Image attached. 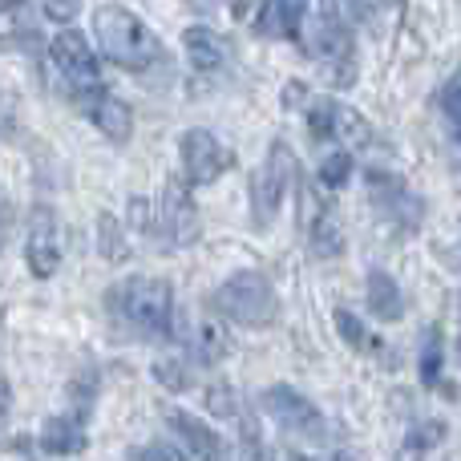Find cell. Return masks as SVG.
I'll list each match as a JSON object with an SVG mask.
<instances>
[{
	"instance_id": "37",
	"label": "cell",
	"mask_w": 461,
	"mask_h": 461,
	"mask_svg": "<svg viewBox=\"0 0 461 461\" xmlns=\"http://www.w3.org/2000/svg\"><path fill=\"white\" fill-rule=\"evenodd\" d=\"M5 130H8V118H5V105H0V138H5Z\"/></svg>"
},
{
	"instance_id": "17",
	"label": "cell",
	"mask_w": 461,
	"mask_h": 461,
	"mask_svg": "<svg viewBox=\"0 0 461 461\" xmlns=\"http://www.w3.org/2000/svg\"><path fill=\"white\" fill-rule=\"evenodd\" d=\"M368 312H373L376 320H389V324L405 316V300H401L397 279L381 267L368 271Z\"/></svg>"
},
{
	"instance_id": "2",
	"label": "cell",
	"mask_w": 461,
	"mask_h": 461,
	"mask_svg": "<svg viewBox=\"0 0 461 461\" xmlns=\"http://www.w3.org/2000/svg\"><path fill=\"white\" fill-rule=\"evenodd\" d=\"M94 32H97L102 53L110 57L113 65H122V69H134V73L150 69V65L158 61V53H162L158 37H154V32L122 5H102L97 8L94 13Z\"/></svg>"
},
{
	"instance_id": "3",
	"label": "cell",
	"mask_w": 461,
	"mask_h": 461,
	"mask_svg": "<svg viewBox=\"0 0 461 461\" xmlns=\"http://www.w3.org/2000/svg\"><path fill=\"white\" fill-rule=\"evenodd\" d=\"M211 303H215L219 320H230L239 328H271L279 320L276 287L259 271H235V276L215 287Z\"/></svg>"
},
{
	"instance_id": "22",
	"label": "cell",
	"mask_w": 461,
	"mask_h": 461,
	"mask_svg": "<svg viewBox=\"0 0 461 461\" xmlns=\"http://www.w3.org/2000/svg\"><path fill=\"white\" fill-rule=\"evenodd\" d=\"M441 357H446V344H441V328H425L421 340V357H417V373H421L425 389H438L441 384Z\"/></svg>"
},
{
	"instance_id": "4",
	"label": "cell",
	"mask_w": 461,
	"mask_h": 461,
	"mask_svg": "<svg viewBox=\"0 0 461 461\" xmlns=\"http://www.w3.org/2000/svg\"><path fill=\"white\" fill-rule=\"evenodd\" d=\"M303 53L324 69L332 86H352L357 81V45H352V29H344L336 16L320 13L300 24Z\"/></svg>"
},
{
	"instance_id": "26",
	"label": "cell",
	"mask_w": 461,
	"mask_h": 461,
	"mask_svg": "<svg viewBox=\"0 0 461 461\" xmlns=\"http://www.w3.org/2000/svg\"><path fill=\"white\" fill-rule=\"evenodd\" d=\"M154 381L170 393H186L191 389V368L178 357H162V360H154Z\"/></svg>"
},
{
	"instance_id": "1",
	"label": "cell",
	"mask_w": 461,
	"mask_h": 461,
	"mask_svg": "<svg viewBox=\"0 0 461 461\" xmlns=\"http://www.w3.org/2000/svg\"><path fill=\"white\" fill-rule=\"evenodd\" d=\"M110 312L122 320L126 328H134L146 340H170L175 336V295L170 284L158 276H134L122 279L110 295H105Z\"/></svg>"
},
{
	"instance_id": "28",
	"label": "cell",
	"mask_w": 461,
	"mask_h": 461,
	"mask_svg": "<svg viewBox=\"0 0 461 461\" xmlns=\"http://www.w3.org/2000/svg\"><path fill=\"white\" fill-rule=\"evenodd\" d=\"M348 175H352V154L348 150H336V154H328V158L320 162V183L332 186V191L348 183Z\"/></svg>"
},
{
	"instance_id": "7",
	"label": "cell",
	"mask_w": 461,
	"mask_h": 461,
	"mask_svg": "<svg viewBox=\"0 0 461 461\" xmlns=\"http://www.w3.org/2000/svg\"><path fill=\"white\" fill-rule=\"evenodd\" d=\"M308 134L312 142H340L344 150H360L373 142V126L365 122V113L336 97H316L308 105Z\"/></svg>"
},
{
	"instance_id": "30",
	"label": "cell",
	"mask_w": 461,
	"mask_h": 461,
	"mask_svg": "<svg viewBox=\"0 0 461 461\" xmlns=\"http://www.w3.org/2000/svg\"><path fill=\"white\" fill-rule=\"evenodd\" d=\"M263 8H267V0H230V13H235V21H243V24L259 21Z\"/></svg>"
},
{
	"instance_id": "38",
	"label": "cell",
	"mask_w": 461,
	"mask_h": 461,
	"mask_svg": "<svg viewBox=\"0 0 461 461\" xmlns=\"http://www.w3.org/2000/svg\"><path fill=\"white\" fill-rule=\"evenodd\" d=\"M457 360H461V340H457Z\"/></svg>"
},
{
	"instance_id": "11",
	"label": "cell",
	"mask_w": 461,
	"mask_h": 461,
	"mask_svg": "<svg viewBox=\"0 0 461 461\" xmlns=\"http://www.w3.org/2000/svg\"><path fill=\"white\" fill-rule=\"evenodd\" d=\"M154 230H158L162 239H167L170 247H191L194 239H199V207H194L191 191H186V183H178V178H170L167 191H162V207H158V219H154Z\"/></svg>"
},
{
	"instance_id": "13",
	"label": "cell",
	"mask_w": 461,
	"mask_h": 461,
	"mask_svg": "<svg viewBox=\"0 0 461 461\" xmlns=\"http://www.w3.org/2000/svg\"><path fill=\"white\" fill-rule=\"evenodd\" d=\"M167 421H170V429H175V438L183 441L186 457H194V461H235L227 441L219 438L207 421H199L194 413H186V409H170Z\"/></svg>"
},
{
	"instance_id": "21",
	"label": "cell",
	"mask_w": 461,
	"mask_h": 461,
	"mask_svg": "<svg viewBox=\"0 0 461 461\" xmlns=\"http://www.w3.org/2000/svg\"><path fill=\"white\" fill-rule=\"evenodd\" d=\"M441 441H446V421H425V425H417V429H409L405 441H401L397 461H425V457H429V449H438Z\"/></svg>"
},
{
	"instance_id": "29",
	"label": "cell",
	"mask_w": 461,
	"mask_h": 461,
	"mask_svg": "<svg viewBox=\"0 0 461 461\" xmlns=\"http://www.w3.org/2000/svg\"><path fill=\"white\" fill-rule=\"evenodd\" d=\"M130 461H186V454L178 446H167V441H150L142 449H130Z\"/></svg>"
},
{
	"instance_id": "25",
	"label": "cell",
	"mask_w": 461,
	"mask_h": 461,
	"mask_svg": "<svg viewBox=\"0 0 461 461\" xmlns=\"http://www.w3.org/2000/svg\"><path fill=\"white\" fill-rule=\"evenodd\" d=\"M97 247H102V255L110 263H122L130 255V247H126V235H122V219L118 215H110L105 211L102 219H97Z\"/></svg>"
},
{
	"instance_id": "5",
	"label": "cell",
	"mask_w": 461,
	"mask_h": 461,
	"mask_svg": "<svg viewBox=\"0 0 461 461\" xmlns=\"http://www.w3.org/2000/svg\"><path fill=\"white\" fill-rule=\"evenodd\" d=\"M295 154L292 146L284 142V138H276L267 150V158H263V167L255 170L251 178V215H255V227H271V219L279 215V207H284V199L292 194L295 186Z\"/></svg>"
},
{
	"instance_id": "9",
	"label": "cell",
	"mask_w": 461,
	"mask_h": 461,
	"mask_svg": "<svg viewBox=\"0 0 461 461\" xmlns=\"http://www.w3.org/2000/svg\"><path fill=\"white\" fill-rule=\"evenodd\" d=\"M368 199H373L376 215H384L389 223H397L401 230H417L425 215V203L413 194V186L401 175L389 170H368Z\"/></svg>"
},
{
	"instance_id": "18",
	"label": "cell",
	"mask_w": 461,
	"mask_h": 461,
	"mask_svg": "<svg viewBox=\"0 0 461 461\" xmlns=\"http://www.w3.org/2000/svg\"><path fill=\"white\" fill-rule=\"evenodd\" d=\"M300 24H303V5L300 0H267L263 16L255 21V29L263 37H300Z\"/></svg>"
},
{
	"instance_id": "20",
	"label": "cell",
	"mask_w": 461,
	"mask_h": 461,
	"mask_svg": "<svg viewBox=\"0 0 461 461\" xmlns=\"http://www.w3.org/2000/svg\"><path fill=\"white\" fill-rule=\"evenodd\" d=\"M308 243H312V255H316V259H336V255L344 251L340 219H336L332 211H320V215L308 223Z\"/></svg>"
},
{
	"instance_id": "19",
	"label": "cell",
	"mask_w": 461,
	"mask_h": 461,
	"mask_svg": "<svg viewBox=\"0 0 461 461\" xmlns=\"http://www.w3.org/2000/svg\"><path fill=\"white\" fill-rule=\"evenodd\" d=\"M401 0H328V16L352 29V24H376L381 16L397 13Z\"/></svg>"
},
{
	"instance_id": "36",
	"label": "cell",
	"mask_w": 461,
	"mask_h": 461,
	"mask_svg": "<svg viewBox=\"0 0 461 461\" xmlns=\"http://www.w3.org/2000/svg\"><path fill=\"white\" fill-rule=\"evenodd\" d=\"M332 461H360V454H352V449H340Z\"/></svg>"
},
{
	"instance_id": "6",
	"label": "cell",
	"mask_w": 461,
	"mask_h": 461,
	"mask_svg": "<svg viewBox=\"0 0 461 461\" xmlns=\"http://www.w3.org/2000/svg\"><path fill=\"white\" fill-rule=\"evenodd\" d=\"M49 57H53L61 81L69 86V94L77 97L81 105H89L97 94H102V73H97V57L89 49V41L81 37L77 29H65L53 37L49 45Z\"/></svg>"
},
{
	"instance_id": "32",
	"label": "cell",
	"mask_w": 461,
	"mask_h": 461,
	"mask_svg": "<svg viewBox=\"0 0 461 461\" xmlns=\"http://www.w3.org/2000/svg\"><path fill=\"white\" fill-rule=\"evenodd\" d=\"M81 8V0H45V16L49 21H73Z\"/></svg>"
},
{
	"instance_id": "10",
	"label": "cell",
	"mask_w": 461,
	"mask_h": 461,
	"mask_svg": "<svg viewBox=\"0 0 461 461\" xmlns=\"http://www.w3.org/2000/svg\"><path fill=\"white\" fill-rule=\"evenodd\" d=\"M178 158H183L186 183H194V186L215 183L219 175L230 170V162H235L227 146L219 142L215 134H207V130H186V134L178 138Z\"/></svg>"
},
{
	"instance_id": "33",
	"label": "cell",
	"mask_w": 461,
	"mask_h": 461,
	"mask_svg": "<svg viewBox=\"0 0 461 461\" xmlns=\"http://www.w3.org/2000/svg\"><path fill=\"white\" fill-rule=\"evenodd\" d=\"M5 438H8V389L0 381V446H5Z\"/></svg>"
},
{
	"instance_id": "8",
	"label": "cell",
	"mask_w": 461,
	"mask_h": 461,
	"mask_svg": "<svg viewBox=\"0 0 461 461\" xmlns=\"http://www.w3.org/2000/svg\"><path fill=\"white\" fill-rule=\"evenodd\" d=\"M259 409L279 425V433H287V438L324 441V433H328L324 413H320L303 393H295L292 384H271V389L259 397Z\"/></svg>"
},
{
	"instance_id": "12",
	"label": "cell",
	"mask_w": 461,
	"mask_h": 461,
	"mask_svg": "<svg viewBox=\"0 0 461 461\" xmlns=\"http://www.w3.org/2000/svg\"><path fill=\"white\" fill-rule=\"evenodd\" d=\"M24 259L37 279H49L61 267V230H57V215L49 207H37L29 219V239H24Z\"/></svg>"
},
{
	"instance_id": "27",
	"label": "cell",
	"mask_w": 461,
	"mask_h": 461,
	"mask_svg": "<svg viewBox=\"0 0 461 461\" xmlns=\"http://www.w3.org/2000/svg\"><path fill=\"white\" fill-rule=\"evenodd\" d=\"M441 113H446L449 138L461 146V69L446 81V89H441Z\"/></svg>"
},
{
	"instance_id": "16",
	"label": "cell",
	"mask_w": 461,
	"mask_h": 461,
	"mask_svg": "<svg viewBox=\"0 0 461 461\" xmlns=\"http://www.w3.org/2000/svg\"><path fill=\"white\" fill-rule=\"evenodd\" d=\"M183 49H186V61L194 65L199 73H215L227 65V41L219 37L215 29H203V24H194V29L183 32Z\"/></svg>"
},
{
	"instance_id": "34",
	"label": "cell",
	"mask_w": 461,
	"mask_h": 461,
	"mask_svg": "<svg viewBox=\"0 0 461 461\" xmlns=\"http://www.w3.org/2000/svg\"><path fill=\"white\" fill-rule=\"evenodd\" d=\"M8 223H13V199L0 191V230H8Z\"/></svg>"
},
{
	"instance_id": "24",
	"label": "cell",
	"mask_w": 461,
	"mask_h": 461,
	"mask_svg": "<svg viewBox=\"0 0 461 461\" xmlns=\"http://www.w3.org/2000/svg\"><path fill=\"white\" fill-rule=\"evenodd\" d=\"M230 352V340H227V332H223V324L219 320H203V328H199V344H194V357L203 360V365H219Z\"/></svg>"
},
{
	"instance_id": "35",
	"label": "cell",
	"mask_w": 461,
	"mask_h": 461,
	"mask_svg": "<svg viewBox=\"0 0 461 461\" xmlns=\"http://www.w3.org/2000/svg\"><path fill=\"white\" fill-rule=\"evenodd\" d=\"M16 8H21V0H0V24H13Z\"/></svg>"
},
{
	"instance_id": "14",
	"label": "cell",
	"mask_w": 461,
	"mask_h": 461,
	"mask_svg": "<svg viewBox=\"0 0 461 461\" xmlns=\"http://www.w3.org/2000/svg\"><path fill=\"white\" fill-rule=\"evenodd\" d=\"M86 110H89V118H94V126L102 130L113 146H126L130 142V134H134V113H130V105L122 102V97H113V94H105V89H102V94H97Z\"/></svg>"
},
{
	"instance_id": "23",
	"label": "cell",
	"mask_w": 461,
	"mask_h": 461,
	"mask_svg": "<svg viewBox=\"0 0 461 461\" xmlns=\"http://www.w3.org/2000/svg\"><path fill=\"white\" fill-rule=\"evenodd\" d=\"M336 332H340L357 352H381V344H384V340H376V336L365 328V320L348 308H336Z\"/></svg>"
},
{
	"instance_id": "15",
	"label": "cell",
	"mask_w": 461,
	"mask_h": 461,
	"mask_svg": "<svg viewBox=\"0 0 461 461\" xmlns=\"http://www.w3.org/2000/svg\"><path fill=\"white\" fill-rule=\"evenodd\" d=\"M41 449L53 457H73L86 449V417L77 413H57L41 429Z\"/></svg>"
},
{
	"instance_id": "31",
	"label": "cell",
	"mask_w": 461,
	"mask_h": 461,
	"mask_svg": "<svg viewBox=\"0 0 461 461\" xmlns=\"http://www.w3.org/2000/svg\"><path fill=\"white\" fill-rule=\"evenodd\" d=\"M130 223H134L142 235H154V219H150V203L146 199H134L130 203Z\"/></svg>"
}]
</instances>
